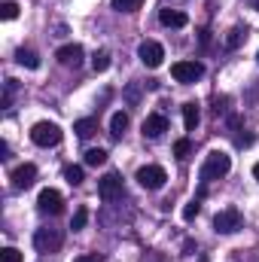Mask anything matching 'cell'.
I'll return each instance as SVG.
<instances>
[{"label": "cell", "mask_w": 259, "mask_h": 262, "mask_svg": "<svg viewBox=\"0 0 259 262\" xmlns=\"http://www.w3.org/2000/svg\"><path fill=\"white\" fill-rule=\"evenodd\" d=\"M85 223H89V210H85V207H79V210L73 213V220H70V229H73V232H79V229H85Z\"/></svg>", "instance_id": "cell-23"}, {"label": "cell", "mask_w": 259, "mask_h": 262, "mask_svg": "<svg viewBox=\"0 0 259 262\" xmlns=\"http://www.w3.org/2000/svg\"><path fill=\"white\" fill-rule=\"evenodd\" d=\"M244 40H247V28L235 25V28L229 31V37H226V49H238V46H241Z\"/></svg>", "instance_id": "cell-16"}, {"label": "cell", "mask_w": 259, "mask_h": 262, "mask_svg": "<svg viewBox=\"0 0 259 262\" xmlns=\"http://www.w3.org/2000/svg\"><path fill=\"white\" fill-rule=\"evenodd\" d=\"M73 262H104V259H101L98 253H85V256H76Z\"/></svg>", "instance_id": "cell-28"}, {"label": "cell", "mask_w": 259, "mask_h": 262, "mask_svg": "<svg viewBox=\"0 0 259 262\" xmlns=\"http://www.w3.org/2000/svg\"><path fill=\"white\" fill-rule=\"evenodd\" d=\"M229 171H232V156L223 152V149H213V152H207V159H204V165H201V180L210 183V180L226 177Z\"/></svg>", "instance_id": "cell-1"}, {"label": "cell", "mask_w": 259, "mask_h": 262, "mask_svg": "<svg viewBox=\"0 0 259 262\" xmlns=\"http://www.w3.org/2000/svg\"><path fill=\"white\" fill-rule=\"evenodd\" d=\"M37 207L43 210V213H61L64 210V198H61V192L58 189H43L40 192V198H37Z\"/></svg>", "instance_id": "cell-10"}, {"label": "cell", "mask_w": 259, "mask_h": 262, "mask_svg": "<svg viewBox=\"0 0 259 262\" xmlns=\"http://www.w3.org/2000/svg\"><path fill=\"white\" fill-rule=\"evenodd\" d=\"M15 61H18L21 67H31V70H37V67H40L37 52H31V49H18V52H15Z\"/></svg>", "instance_id": "cell-17"}, {"label": "cell", "mask_w": 259, "mask_h": 262, "mask_svg": "<svg viewBox=\"0 0 259 262\" xmlns=\"http://www.w3.org/2000/svg\"><path fill=\"white\" fill-rule=\"evenodd\" d=\"M137 58L149 67V70H156V67H162L165 49H162V43H156V40H143V43L137 46Z\"/></svg>", "instance_id": "cell-5"}, {"label": "cell", "mask_w": 259, "mask_h": 262, "mask_svg": "<svg viewBox=\"0 0 259 262\" xmlns=\"http://www.w3.org/2000/svg\"><path fill=\"white\" fill-rule=\"evenodd\" d=\"M82 55H85V52H82L79 43H67V46H61V49L55 52V58H58L64 67H79L82 64Z\"/></svg>", "instance_id": "cell-11"}, {"label": "cell", "mask_w": 259, "mask_h": 262, "mask_svg": "<svg viewBox=\"0 0 259 262\" xmlns=\"http://www.w3.org/2000/svg\"><path fill=\"white\" fill-rule=\"evenodd\" d=\"M125 128H128V113H122V110H119V113H113V119H110V134L119 140V137L125 134Z\"/></svg>", "instance_id": "cell-14"}, {"label": "cell", "mask_w": 259, "mask_h": 262, "mask_svg": "<svg viewBox=\"0 0 259 262\" xmlns=\"http://www.w3.org/2000/svg\"><path fill=\"white\" fill-rule=\"evenodd\" d=\"M98 195L104 198V201H116V198L122 195V177L119 174H104L98 180Z\"/></svg>", "instance_id": "cell-8"}, {"label": "cell", "mask_w": 259, "mask_h": 262, "mask_svg": "<svg viewBox=\"0 0 259 262\" xmlns=\"http://www.w3.org/2000/svg\"><path fill=\"white\" fill-rule=\"evenodd\" d=\"M159 21L165 25V28H186V12H180V9H162L159 12Z\"/></svg>", "instance_id": "cell-13"}, {"label": "cell", "mask_w": 259, "mask_h": 262, "mask_svg": "<svg viewBox=\"0 0 259 262\" xmlns=\"http://www.w3.org/2000/svg\"><path fill=\"white\" fill-rule=\"evenodd\" d=\"M9 180H12V186H15V189H31V186H34V180H37V165H31V162L18 165V168L9 174Z\"/></svg>", "instance_id": "cell-9"}, {"label": "cell", "mask_w": 259, "mask_h": 262, "mask_svg": "<svg viewBox=\"0 0 259 262\" xmlns=\"http://www.w3.org/2000/svg\"><path fill=\"white\" fill-rule=\"evenodd\" d=\"M253 177L259 180V165H253Z\"/></svg>", "instance_id": "cell-29"}, {"label": "cell", "mask_w": 259, "mask_h": 262, "mask_svg": "<svg viewBox=\"0 0 259 262\" xmlns=\"http://www.w3.org/2000/svg\"><path fill=\"white\" fill-rule=\"evenodd\" d=\"M198 210H201V201L195 198V201H189V204H183V210H180V216H183L186 223H192L195 216H198Z\"/></svg>", "instance_id": "cell-24"}, {"label": "cell", "mask_w": 259, "mask_h": 262, "mask_svg": "<svg viewBox=\"0 0 259 262\" xmlns=\"http://www.w3.org/2000/svg\"><path fill=\"white\" fill-rule=\"evenodd\" d=\"M241 226H244V216H241L238 207H226L213 216V232L217 235H235Z\"/></svg>", "instance_id": "cell-2"}, {"label": "cell", "mask_w": 259, "mask_h": 262, "mask_svg": "<svg viewBox=\"0 0 259 262\" xmlns=\"http://www.w3.org/2000/svg\"><path fill=\"white\" fill-rule=\"evenodd\" d=\"M0 262H21V253H18L15 247H6V250L0 253Z\"/></svg>", "instance_id": "cell-27"}, {"label": "cell", "mask_w": 259, "mask_h": 262, "mask_svg": "<svg viewBox=\"0 0 259 262\" xmlns=\"http://www.w3.org/2000/svg\"><path fill=\"white\" fill-rule=\"evenodd\" d=\"M189 152H192V143H189V137H180V140L174 143V156L183 162V159H189Z\"/></svg>", "instance_id": "cell-21"}, {"label": "cell", "mask_w": 259, "mask_h": 262, "mask_svg": "<svg viewBox=\"0 0 259 262\" xmlns=\"http://www.w3.org/2000/svg\"><path fill=\"white\" fill-rule=\"evenodd\" d=\"M104 162H107V149H101V146L98 149H85V165L89 168H101Z\"/></svg>", "instance_id": "cell-18"}, {"label": "cell", "mask_w": 259, "mask_h": 262, "mask_svg": "<svg viewBox=\"0 0 259 262\" xmlns=\"http://www.w3.org/2000/svg\"><path fill=\"white\" fill-rule=\"evenodd\" d=\"M165 131H168V119H165L162 113H153V116L143 119V137H153V140H156V137H162Z\"/></svg>", "instance_id": "cell-12"}, {"label": "cell", "mask_w": 259, "mask_h": 262, "mask_svg": "<svg viewBox=\"0 0 259 262\" xmlns=\"http://www.w3.org/2000/svg\"><path fill=\"white\" fill-rule=\"evenodd\" d=\"M256 61H259V55H256Z\"/></svg>", "instance_id": "cell-31"}, {"label": "cell", "mask_w": 259, "mask_h": 262, "mask_svg": "<svg viewBox=\"0 0 259 262\" xmlns=\"http://www.w3.org/2000/svg\"><path fill=\"white\" fill-rule=\"evenodd\" d=\"M171 76L177 82H195V79L204 76V64L201 61H177V64L171 67Z\"/></svg>", "instance_id": "cell-7"}, {"label": "cell", "mask_w": 259, "mask_h": 262, "mask_svg": "<svg viewBox=\"0 0 259 262\" xmlns=\"http://www.w3.org/2000/svg\"><path fill=\"white\" fill-rule=\"evenodd\" d=\"M253 6H256V9H259V0H253Z\"/></svg>", "instance_id": "cell-30"}, {"label": "cell", "mask_w": 259, "mask_h": 262, "mask_svg": "<svg viewBox=\"0 0 259 262\" xmlns=\"http://www.w3.org/2000/svg\"><path fill=\"white\" fill-rule=\"evenodd\" d=\"M110 3H113L116 12H134V9H140L143 0H110Z\"/></svg>", "instance_id": "cell-22"}, {"label": "cell", "mask_w": 259, "mask_h": 262, "mask_svg": "<svg viewBox=\"0 0 259 262\" xmlns=\"http://www.w3.org/2000/svg\"><path fill=\"white\" fill-rule=\"evenodd\" d=\"M31 140L37 146H55V143H61V128L55 122H37L31 128Z\"/></svg>", "instance_id": "cell-4"}, {"label": "cell", "mask_w": 259, "mask_h": 262, "mask_svg": "<svg viewBox=\"0 0 259 262\" xmlns=\"http://www.w3.org/2000/svg\"><path fill=\"white\" fill-rule=\"evenodd\" d=\"M165 180H168V174H165V168H159V165H146V168L137 171V183H140L143 189H162Z\"/></svg>", "instance_id": "cell-6"}, {"label": "cell", "mask_w": 259, "mask_h": 262, "mask_svg": "<svg viewBox=\"0 0 259 262\" xmlns=\"http://www.w3.org/2000/svg\"><path fill=\"white\" fill-rule=\"evenodd\" d=\"M64 180L70 183V186H79V183H82V168H79V165H67L64 168Z\"/></svg>", "instance_id": "cell-20"}, {"label": "cell", "mask_w": 259, "mask_h": 262, "mask_svg": "<svg viewBox=\"0 0 259 262\" xmlns=\"http://www.w3.org/2000/svg\"><path fill=\"white\" fill-rule=\"evenodd\" d=\"M15 15H18V6H15L12 0H6V3L0 6V18H3V21H12Z\"/></svg>", "instance_id": "cell-26"}, {"label": "cell", "mask_w": 259, "mask_h": 262, "mask_svg": "<svg viewBox=\"0 0 259 262\" xmlns=\"http://www.w3.org/2000/svg\"><path fill=\"white\" fill-rule=\"evenodd\" d=\"M198 119H201V113H198V104H183V125H186V131H195Z\"/></svg>", "instance_id": "cell-15"}, {"label": "cell", "mask_w": 259, "mask_h": 262, "mask_svg": "<svg viewBox=\"0 0 259 262\" xmlns=\"http://www.w3.org/2000/svg\"><path fill=\"white\" fill-rule=\"evenodd\" d=\"M92 67H95V73H104V70L110 67V55H107V52H95V58H92Z\"/></svg>", "instance_id": "cell-25"}, {"label": "cell", "mask_w": 259, "mask_h": 262, "mask_svg": "<svg viewBox=\"0 0 259 262\" xmlns=\"http://www.w3.org/2000/svg\"><path fill=\"white\" fill-rule=\"evenodd\" d=\"M73 131H76L79 137H92V134L98 131V119H79V122L73 125Z\"/></svg>", "instance_id": "cell-19"}, {"label": "cell", "mask_w": 259, "mask_h": 262, "mask_svg": "<svg viewBox=\"0 0 259 262\" xmlns=\"http://www.w3.org/2000/svg\"><path fill=\"white\" fill-rule=\"evenodd\" d=\"M61 244H64V235L58 232V229H37L34 232V247H37V253H55V250H61Z\"/></svg>", "instance_id": "cell-3"}]
</instances>
